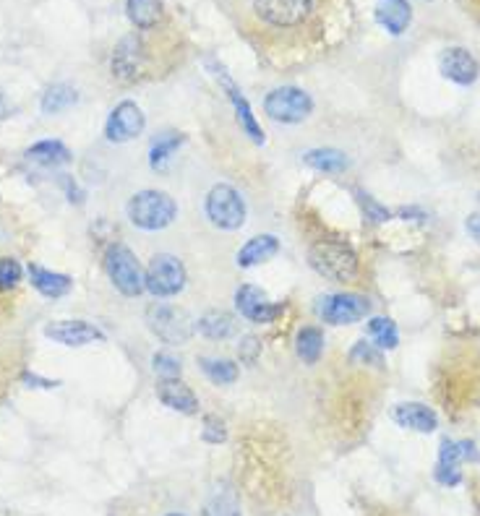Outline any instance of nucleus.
<instances>
[{
    "mask_svg": "<svg viewBox=\"0 0 480 516\" xmlns=\"http://www.w3.org/2000/svg\"><path fill=\"white\" fill-rule=\"evenodd\" d=\"M264 110L277 123H300L314 113V100L298 86H280L267 94Z\"/></svg>",
    "mask_w": 480,
    "mask_h": 516,
    "instance_id": "8",
    "label": "nucleus"
},
{
    "mask_svg": "<svg viewBox=\"0 0 480 516\" xmlns=\"http://www.w3.org/2000/svg\"><path fill=\"white\" fill-rule=\"evenodd\" d=\"M183 144H186V136H183V133L178 131L160 133V136L152 141V149H149V165H152V170H165L167 162L173 159V154L178 152Z\"/></svg>",
    "mask_w": 480,
    "mask_h": 516,
    "instance_id": "23",
    "label": "nucleus"
},
{
    "mask_svg": "<svg viewBox=\"0 0 480 516\" xmlns=\"http://www.w3.org/2000/svg\"><path fill=\"white\" fill-rule=\"evenodd\" d=\"M303 162L319 172H329V175H337V172L347 170V157L340 149H311V152L303 157Z\"/></svg>",
    "mask_w": 480,
    "mask_h": 516,
    "instance_id": "28",
    "label": "nucleus"
},
{
    "mask_svg": "<svg viewBox=\"0 0 480 516\" xmlns=\"http://www.w3.org/2000/svg\"><path fill=\"white\" fill-rule=\"evenodd\" d=\"M350 360L358 365H374V368H381V365H384L379 347H376L374 342H366V339L355 344L353 350H350Z\"/></svg>",
    "mask_w": 480,
    "mask_h": 516,
    "instance_id": "32",
    "label": "nucleus"
},
{
    "mask_svg": "<svg viewBox=\"0 0 480 516\" xmlns=\"http://www.w3.org/2000/svg\"><path fill=\"white\" fill-rule=\"evenodd\" d=\"M217 76H220V84L225 86V94H227V97H230V102H233L240 128H243V131L248 133V139L254 141V144H264V133H261L259 123H256L254 110H251L248 100H246V97H243V94H240L238 84H235V81L230 79V76H227V73L222 71V68H220V73H217Z\"/></svg>",
    "mask_w": 480,
    "mask_h": 516,
    "instance_id": "15",
    "label": "nucleus"
},
{
    "mask_svg": "<svg viewBox=\"0 0 480 516\" xmlns=\"http://www.w3.org/2000/svg\"><path fill=\"white\" fill-rule=\"evenodd\" d=\"M332 0H243L240 24L259 45L303 47L324 32Z\"/></svg>",
    "mask_w": 480,
    "mask_h": 516,
    "instance_id": "1",
    "label": "nucleus"
},
{
    "mask_svg": "<svg viewBox=\"0 0 480 516\" xmlns=\"http://www.w3.org/2000/svg\"><path fill=\"white\" fill-rule=\"evenodd\" d=\"M76 102H79V92H76L74 86L71 84H53L47 86V92L42 94V113L47 115H58L63 113V110H68V107H74Z\"/></svg>",
    "mask_w": 480,
    "mask_h": 516,
    "instance_id": "24",
    "label": "nucleus"
},
{
    "mask_svg": "<svg viewBox=\"0 0 480 516\" xmlns=\"http://www.w3.org/2000/svg\"><path fill=\"white\" fill-rule=\"evenodd\" d=\"M439 68L449 81H454V84H462V86L473 84L480 73L478 60L467 53L465 47H447V50L439 55Z\"/></svg>",
    "mask_w": 480,
    "mask_h": 516,
    "instance_id": "14",
    "label": "nucleus"
},
{
    "mask_svg": "<svg viewBox=\"0 0 480 516\" xmlns=\"http://www.w3.org/2000/svg\"><path fill=\"white\" fill-rule=\"evenodd\" d=\"M144 287L154 298H173L186 287V266L170 253H157L144 272Z\"/></svg>",
    "mask_w": 480,
    "mask_h": 516,
    "instance_id": "5",
    "label": "nucleus"
},
{
    "mask_svg": "<svg viewBox=\"0 0 480 516\" xmlns=\"http://www.w3.org/2000/svg\"><path fill=\"white\" fill-rule=\"evenodd\" d=\"M29 165L40 167V170H58V167L68 165L71 162V152L63 141L47 139V141H37L34 146H29L27 154H24Z\"/></svg>",
    "mask_w": 480,
    "mask_h": 516,
    "instance_id": "19",
    "label": "nucleus"
},
{
    "mask_svg": "<svg viewBox=\"0 0 480 516\" xmlns=\"http://www.w3.org/2000/svg\"><path fill=\"white\" fill-rule=\"evenodd\" d=\"M201 371L207 373V378L212 384H233L235 378H238V365L233 360H225V358H201Z\"/></svg>",
    "mask_w": 480,
    "mask_h": 516,
    "instance_id": "31",
    "label": "nucleus"
},
{
    "mask_svg": "<svg viewBox=\"0 0 480 516\" xmlns=\"http://www.w3.org/2000/svg\"><path fill=\"white\" fill-rule=\"evenodd\" d=\"M24 381H29V386H42V389H53V386H58V381H47V378H40V376H29V373H24Z\"/></svg>",
    "mask_w": 480,
    "mask_h": 516,
    "instance_id": "40",
    "label": "nucleus"
},
{
    "mask_svg": "<svg viewBox=\"0 0 480 516\" xmlns=\"http://www.w3.org/2000/svg\"><path fill=\"white\" fill-rule=\"evenodd\" d=\"M21 282V264L16 258L0 261V290H14Z\"/></svg>",
    "mask_w": 480,
    "mask_h": 516,
    "instance_id": "34",
    "label": "nucleus"
},
{
    "mask_svg": "<svg viewBox=\"0 0 480 516\" xmlns=\"http://www.w3.org/2000/svg\"><path fill=\"white\" fill-rule=\"evenodd\" d=\"M374 16L379 21V27L387 29L389 34H402L407 27H410V21H413V8L407 0H376V8H374Z\"/></svg>",
    "mask_w": 480,
    "mask_h": 516,
    "instance_id": "20",
    "label": "nucleus"
},
{
    "mask_svg": "<svg viewBox=\"0 0 480 516\" xmlns=\"http://www.w3.org/2000/svg\"><path fill=\"white\" fill-rule=\"evenodd\" d=\"M434 480L439 485H444V488H457V485H462L465 475H462L460 467H454V464H439V462H436Z\"/></svg>",
    "mask_w": 480,
    "mask_h": 516,
    "instance_id": "36",
    "label": "nucleus"
},
{
    "mask_svg": "<svg viewBox=\"0 0 480 516\" xmlns=\"http://www.w3.org/2000/svg\"><path fill=\"white\" fill-rule=\"evenodd\" d=\"M277 251H280V240L274 238V235H256V238L248 240L243 248L238 251V266H243V269H251V266H259L264 264V261H269V258L277 256Z\"/></svg>",
    "mask_w": 480,
    "mask_h": 516,
    "instance_id": "21",
    "label": "nucleus"
},
{
    "mask_svg": "<svg viewBox=\"0 0 480 516\" xmlns=\"http://www.w3.org/2000/svg\"><path fill=\"white\" fill-rule=\"evenodd\" d=\"M29 282L34 285V290L40 292L42 298L58 300L63 295L74 290V279L68 274L53 272V269H45L40 264H29Z\"/></svg>",
    "mask_w": 480,
    "mask_h": 516,
    "instance_id": "17",
    "label": "nucleus"
},
{
    "mask_svg": "<svg viewBox=\"0 0 480 516\" xmlns=\"http://www.w3.org/2000/svg\"><path fill=\"white\" fill-rule=\"evenodd\" d=\"M8 115H11V110H8V102H6V97L0 94V120L8 118Z\"/></svg>",
    "mask_w": 480,
    "mask_h": 516,
    "instance_id": "41",
    "label": "nucleus"
},
{
    "mask_svg": "<svg viewBox=\"0 0 480 516\" xmlns=\"http://www.w3.org/2000/svg\"><path fill=\"white\" fill-rule=\"evenodd\" d=\"M368 334H371V342L379 350H394L400 344V334H397L392 318H371L368 321Z\"/></svg>",
    "mask_w": 480,
    "mask_h": 516,
    "instance_id": "30",
    "label": "nucleus"
},
{
    "mask_svg": "<svg viewBox=\"0 0 480 516\" xmlns=\"http://www.w3.org/2000/svg\"><path fill=\"white\" fill-rule=\"evenodd\" d=\"M157 397L162 399L165 407L180 412V415H196L199 412V399L180 378H162L157 384Z\"/></svg>",
    "mask_w": 480,
    "mask_h": 516,
    "instance_id": "16",
    "label": "nucleus"
},
{
    "mask_svg": "<svg viewBox=\"0 0 480 516\" xmlns=\"http://www.w3.org/2000/svg\"><path fill=\"white\" fill-rule=\"evenodd\" d=\"M295 352L303 363L314 365L319 363L321 352H324V334L316 326H303L298 331V339H295Z\"/></svg>",
    "mask_w": 480,
    "mask_h": 516,
    "instance_id": "25",
    "label": "nucleus"
},
{
    "mask_svg": "<svg viewBox=\"0 0 480 516\" xmlns=\"http://www.w3.org/2000/svg\"><path fill=\"white\" fill-rule=\"evenodd\" d=\"M201 438H204V444H212V446H220L227 441V428L222 423L220 417L207 415L204 417V428H201Z\"/></svg>",
    "mask_w": 480,
    "mask_h": 516,
    "instance_id": "33",
    "label": "nucleus"
},
{
    "mask_svg": "<svg viewBox=\"0 0 480 516\" xmlns=\"http://www.w3.org/2000/svg\"><path fill=\"white\" fill-rule=\"evenodd\" d=\"M462 462H480L478 446L473 441H449V438H444L439 446V464L460 467Z\"/></svg>",
    "mask_w": 480,
    "mask_h": 516,
    "instance_id": "26",
    "label": "nucleus"
},
{
    "mask_svg": "<svg viewBox=\"0 0 480 516\" xmlns=\"http://www.w3.org/2000/svg\"><path fill=\"white\" fill-rule=\"evenodd\" d=\"M371 313V303L363 295H353V292H340V295H327L319 303V316L332 326L355 324L360 318H366Z\"/></svg>",
    "mask_w": 480,
    "mask_h": 516,
    "instance_id": "9",
    "label": "nucleus"
},
{
    "mask_svg": "<svg viewBox=\"0 0 480 516\" xmlns=\"http://www.w3.org/2000/svg\"><path fill=\"white\" fill-rule=\"evenodd\" d=\"M175 214H178V206L162 191H139L128 201V219L147 232L165 230L167 225H173Z\"/></svg>",
    "mask_w": 480,
    "mask_h": 516,
    "instance_id": "3",
    "label": "nucleus"
},
{
    "mask_svg": "<svg viewBox=\"0 0 480 516\" xmlns=\"http://www.w3.org/2000/svg\"><path fill=\"white\" fill-rule=\"evenodd\" d=\"M105 272L113 282L115 290L126 298H136L141 292L147 290L144 287V272H141L139 258L134 256V251L123 243H113L105 253Z\"/></svg>",
    "mask_w": 480,
    "mask_h": 516,
    "instance_id": "4",
    "label": "nucleus"
},
{
    "mask_svg": "<svg viewBox=\"0 0 480 516\" xmlns=\"http://www.w3.org/2000/svg\"><path fill=\"white\" fill-rule=\"evenodd\" d=\"M201 516H243V511H240V501H238V496H235V490L233 488L214 490L212 498L204 503V511H201Z\"/></svg>",
    "mask_w": 480,
    "mask_h": 516,
    "instance_id": "29",
    "label": "nucleus"
},
{
    "mask_svg": "<svg viewBox=\"0 0 480 516\" xmlns=\"http://www.w3.org/2000/svg\"><path fill=\"white\" fill-rule=\"evenodd\" d=\"M308 264L316 274L332 279V282H353L358 277V256L342 240H316L308 248Z\"/></svg>",
    "mask_w": 480,
    "mask_h": 516,
    "instance_id": "2",
    "label": "nucleus"
},
{
    "mask_svg": "<svg viewBox=\"0 0 480 516\" xmlns=\"http://www.w3.org/2000/svg\"><path fill=\"white\" fill-rule=\"evenodd\" d=\"M126 14L136 29L149 32V29H157L165 16V8H162V0H126Z\"/></svg>",
    "mask_w": 480,
    "mask_h": 516,
    "instance_id": "22",
    "label": "nucleus"
},
{
    "mask_svg": "<svg viewBox=\"0 0 480 516\" xmlns=\"http://www.w3.org/2000/svg\"><path fill=\"white\" fill-rule=\"evenodd\" d=\"M147 324L154 337H160L165 344H186L194 334V324H191L188 313L167 303L149 305Z\"/></svg>",
    "mask_w": 480,
    "mask_h": 516,
    "instance_id": "6",
    "label": "nucleus"
},
{
    "mask_svg": "<svg viewBox=\"0 0 480 516\" xmlns=\"http://www.w3.org/2000/svg\"><path fill=\"white\" fill-rule=\"evenodd\" d=\"M358 196H360V204H363V209H366V217H371L374 222H387V219L392 217V214H389L384 206L376 204L371 196H366V193H358Z\"/></svg>",
    "mask_w": 480,
    "mask_h": 516,
    "instance_id": "38",
    "label": "nucleus"
},
{
    "mask_svg": "<svg viewBox=\"0 0 480 516\" xmlns=\"http://www.w3.org/2000/svg\"><path fill=\"white\" fill-rule=\"evenodd\" d=\"M154 373H160L162 378H178L180 376V360L170 352H157L152 358Z\"/></svg>",
    "mask_w": 480,
    "mask_h": 516,
    "instance_id": "35",
    "label": "nucleus"
},
{
    "mask_svg": "<svg viewBox=\"0 0 480 516\" xmlns=\"http://www.w3.org/2000/svg\"><path fill=\"white\" fill-rule=\"evenodd\" d=\"M235 305H238L240 316L254 321V324H272L274 318L285 311V305L272 303L267 298V292L254 285H243L235 292Z\"/></svg>",
    "mask_w": 480,
    "mask_h": 516,
    "instance_id": "11",
    "label": "nucleus"
},
{
    "mask_svg": "<svg viewBox=\"0 0 480 516\" xmlns=\"http://www.w3.org/2000/svg\"><path fill=\"white\" fill-rule=\"evenodd\" d=\"M144 126H147V118L141 113V107L136 102L126 100L115 105V110L107 118L105 136L113 144H126V141H134L136 136H141Z\"/></svg>",
    "mask_w": 480,
    "mask_h": 516,
    "instance_id": "10",
    "label": "nucleus"
},
{
    "mask_svg": "<svg viewBox=\"0 0 480 516\" xmlns=\"http://www.w3.org/2000/svg\"><path fill=\"white\" fill-rule=\"evenodd\" d=\"M259 352H261V342L256 337H246L243 342L238 344V355L243 363L248 365H254L256 358H259Z\"/></svg>",
    "mask_w": 480,
    "mask_h": 516,
    "instance_id": "37",
    "label": "nucleus"
},
{
    "mask_svg": "<svg viewBox=\"0 0 480 516\" xmlns=\"http://www.w3.org/2000/svg\"><path fill=\"white\" fill-rule=\"evenodd\" d=\"M165 516H186V514H165Z\"/></svg>",
    "mask_w": 480,
    "mask_h": 516,
    "instance_id": "42",
    "label": "nucleus"
},
{
    "mask_svg": "<svg viewBox=\"0 0 480 516\" xmlns=\"http://www.w3.org/2000/svg\"><path fill=\"white\" fill-rule=\"evenodd\" d=\"M196 329H199L207 339H220L222 342V339L233 337L235 334V321L233 316L225 311H209L199 318Z\"/></svg>",
    "mask_w": 480,
    "mask_h": 516,
    "instance_id": "27",
    "label": "nucleus"
},
{
    "mask_svg": "<svg viewBox=\"0 0 480 516\" xmlns=\"http://www.w3.org/2000/svg\"><path fill=\"white\" fill-rule=\"evenodd\" d=\"M45 337L63 347H84V344L105 342V334L89 321H53L45 326Z\"/></svg>",
    "mask_w": 480,
    "mask_h": 516,
    "instance_id": "13",
    "label": "nucleus"
},
{
    "mask_svg": "<svg viewBox=\"0 0 480 516\" xmlns=\"http://www.w3.org/2000/svg\"><path fill=\"white\" fill-rule=\"evenodd\" d=\"M465 227H467V232H470V238L480 245V214H470L465 222Z\"/></svg>",
    "mask_w": 480,
    "mask_h": 516,
    "instance_id": "39",
    "label": "nucleus"
},
{
    "mask_svg": "<svg viewBox=\"0 0 480 516\" xmlns=\"http://www.w3.org/2000/svg\"><path fill=\"white\" fill-rule=\"evenodd\" d=\"M207 217L220 230H240L246 222V201L233 186L220 183L207 196Z\"/></svg>",
    "mask_w": 480,
    "mask_h": 516,
    "instance_id": "7",
    "label": "nucleus"
},
{
    "mask_svg": "<svg viewBox=\"0 0 480 516\" xmlns=\"http://www.w3.org/2000/svg\"><path fill=\"white\" fill-rule=\"evenodd\" d=\"M392 417L400 428L415 430V433H434L436 425H439L436 412L420 402H407L400 404V407H394Z\"/></svg>",
    "mask_w": 480,
    "mask_h": 516,
    "instance_id": "18",
    "label": "nucleus"
},
{
    "mask_svg": "<svg viewBox=\"0 0 480 516\" xmlns=\"http://www.w3.org/2000/svg\"><path fill=\"white\" fill-rule=\"evenodd\" d=\"M147 63V45L136 34H128L118 42L113 53V73L123 81H134Z\"/></svg>",
    "mask_w": 480,
    "mask_h": 516,
    "instance_id": "12",
    "label": "nucleus"
}]
</instances>
